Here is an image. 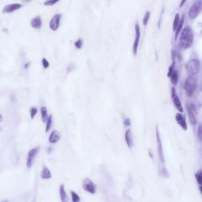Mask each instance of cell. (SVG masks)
I'll list each match as a JSON object with an SVG mask.
<instances>
[{"mask_svg":"<svg viewBox=\"0 0 202 202\" xmlns=\"http://www.w3.org/2000/svg\"><path fill=\"white\" fill-rule=\"evenodd\" d=\"M173 62L172 64L169 66V68H168V73H167V76L168 77H169V76H171L172 72L174 70L175 62V59H173Z\"/></svg>","mask_w":202,"mask_h":202,"instance_id":"obj_29","label":"cell"},{"mask_svg":"<svg viewBox=\"0 0 202 202\" xmlns=\"http://www.w3.org/2000/svg\"><path fill=\"white\" fill-rule=\"evenodd\" d=\"M180 22V15L179 13H177L175 15L174 20L173 22V31H175L176 28L177 27L179 22Z\"/></svg>","mask_w":202,"mask_h":202,"instance_id":"obj_24","label":"cell"},{"mask_svg":"<svg viewBox=\"0 0 202 202\" xmlns=\"http://www.w3.org/2000/svg\"><path fill=\"white\" fill-rule=\"evenodd\" d=\"M60 200L62 202H68V199L66 193L64 185L62 184L60 187Z\"/></svg>","mask_w":202,"mask_h":202,"instance_id":"obj_18","label":"cell"},{"mask_svg":"<svg viewBox=\"0 0 202 202\" xmlns=\"http://www.w3.org/2000/svg\"><path fill=\"white\" fill-rule=\"evenodd\" d=\"M60 138V134L59 131H52L51 134L50 135L49 137V141L51 144H55L56 142H58Z\"/></svg>","mask_w":202,"mask_h":202,"instance_id":"obj_14","label":"cell"},{"mask_svg":"<svg viewBox=\"0 0 202 202\" xmlns=\"http://www.w3.org/2000/svg\"><path fill=\"white\" fill-rule=\"evenodd\" d=\"M186 0H181V1L180 4V7H182L183 6H184V4H185L186 2Z\"/></svg>","mask_w":202,"mask_h":202,"instance_id":"obj_39","label":"cell"},{"mask_svg":"<svg viewBox=\"0 0 202 202\" xmlns=\"http://www.w3.org/2000/svg\"><path fill=\"white\" fill-rule=\"evenodd\" d=\"M82 44H83V42L81 38H79L74 43V45L76 47V48L78 49H80L82 48Z\"/></svg>","mask_w":202,"mask_h":202,"instance_id":"obj_31","label":"cell"},{"mask_svg":"<svg viewBox=\"0 0 202 202\" xmlns=\"http://www.w3.org/2000/svg\"><path fill=\"white\" fill-rule=\"evenodd\" d=\"M194 35L193 32L190 26H186L184 28L180 36V46L184 49L190 48L193 43Z\"/></svg>","mask_w":202,"mask_h":202,"instance_id":"obj_1","label":"cell"},{"mask_svg":"<svg viewBox=\"0 0 202 202\" xmlns=\"http://www.w3.org/2000/svg\"><path fill=\"white\" fill-rule=\"evenodd\" d=\"M82 188L85 191H87L90 194H95L97 190L96 185L89 179H85L82 183Z\"/></svg>","mask_w":202,"mask_h":202,"instance_id":"obj_7","label":"cell"},{"mask_svg":"<svg viewBox=\"0 0 202 202\" xmlns=\"http://www.w3.org/2000/svg\"><path fill=\"white\" fill-rule=\"evenodd\" d=\"M202 10V1L196 0L193 5L191 6L189 11V16L191 20H194L199 16Z\"/></svg>","mask_w":202,"mask_h":202,"instance_id":"obj_4","label":"cell"},{"mask_svg":"<svg viewBox=\"0 0 202 202\" xmlns=\"http://www.w3.org/2000/svg\"><path fill=\"white\" fill-rule=\"evenodd\" d=\"M195 178L199 186L202 185V171L200 170L195 173Z\"/></svg>","mask_w":202,"mask_h":202,"instance_id":"obj_22","label":"cell"},{"mask_svg":"<svg viewBox=\"0 0 202 202\" xmlns=\"http://www.w3.org/2000/svg\"><path fill=\"white\" fill-rule=\"evenodd\" d=\"M22 1H24V2H28V1H30L32 0H22Z\"/></svg>","mask_w":202,"mask_h":202,"instance_id":"obj_45","label":"cell"},{"mask_svg":"<svg viewBox=\"0 0 202 202\" xmlns=\"http://www.w3.org/2000/svg\"><path fill=\"white\" fill-rule=\"evenodd\" d=\"M22 5L18 3H14V4H10L6 5L3 10V13H11L14 11H16L17 10L22 8Z\"/></svg>","mask_w":202,"mask_h":202,"instance_id":"obj_12","label":"cell"},{"mask_svg":"<svg viewBox=\"0 0 202 202\" xmlns=\"http://www.w3.org/2000/svg\"><path fill=\"white\" fill-rule=\"evenodd\" d=\"M148 154H149V156L150 157V158H151V159H153V154L152 153L151 150H149V151Z\"/></svg>","mask_w":202,"mask_h":202,"instance_id":"obj_40","label":"cell"},{"mask_svg":"<svg viewBox=\"0 0 202 202\" xmlns=\"http://www.w3.org/2000/svg\"><path fill=\"white\" fill-rule=\"evenodd\" d=\"M199 190H200V192L202 193V186H199Z\"/></svg>","mask_w":202,"mask_h":202,"instance_id":"obj_44","label":"cell"},{"mask_svg":"<svg viewBox=\"0 0 202 202\" xmlns=\"http://www.w3.org/2000/svg\"><path fill=\"white\" fill-rule=\"evenodd\" d=\"M160 175L166 179H168L169 177V173L167 170L164 167H163L160 170Z\"/></svg>","mask_w":202,"mask_h":202,"instance_id":"obj_26","label":"cell"},{"mask_svg":"<svg viewBox=\"0 0 202 202\" xmlns=\"http://www.w3.org/2000/svg\"><path fill=\"white\" fill-rule=\"evenodd\" d=\"M186 108L189 115V120L192 125L194 126L197 122V111L195 106L191 103H187L186 105Z\"/></svg>","mask_w":202,"mask_h":202,"instance_id":"obj_5","label":"cell"},{"mask_svg":"<svg viewBox=\"0 0 202 202\" xmlns=\"http://www.w3.org/2000/svg\"><path fill=\"white\" fill-rule=\"evenodd\" d=\"M163 12H164V10H163L162 11V13H161V16L160 17V20L158 22V28H160V27H161V20H162V16H163Z\"/></svg>","mask_w":202,"mask_h":202,"instance_id":"obj_38","label":"cell"},{"mask_svg":"<svg viewBox=\"0 0 202 202\" xmlns=\"http://www.w3.org/2000/svg\"><path fill=\"white\" fill-rule=\"evenodd\" d=\"M72 200L73 202H80V197L75 191H71Z\"/></svg>","mask_w":202,"mask_h":202,"instance_id":"obj_25","label":"cell"},{"mask_svg":"<svg viewBox=\"0 0 202 202\" xmlns=\"http://www.w3.org/2000/svg\"><path fill=\"white\" fill-rule=\"evenodd\" d=\"M172 99H173V103L174 104L175 107L176 108V109L179 111V112L180 113L183 112L184 111H183V108L182 105L181 103L180 99L179 98V97L176 95Z\"/></svg>","mask_w":202,"mask_h":202,"instance_id":"obj_16","label":"cell"},{"mask_svg":"<svg viewBox=\"0 0 202 202\" xmlns=\"http://www.w3.org/2000/svg\"><path fill=\"white\" fill-rule=\"evenodd\" d=\"M52 151H53V148H52V147H49L48 148V154H50V153L52 152Z\"/></svg>","mask_w":202,"mask_h":202,"instance_id":"obj_41","label":"cell"},{"mask_svg":"<svg viewBox=\"0 0 202 202\" xmlns=\"http://www.w3.org/2000/svg\"><path fill=\"white\" fill-rule=\"evenodd\" d=\"M74 69H75V65L73 63H71L68 66V67L66 68V71L68 73H71V71H73Z\"/></svg>","mask_w":202,"mask_h":202,"instance_id":"obj_33","label":"cell"},{"mask_svg":"<svg viewBox=\"0 0 202 202\" xmlns=\"http://www.w3.org/2000/svg\"><path fill=\"white\" fill-rule=\"evenodd\" d=\"M39 150H40V147H37L30 150L28 151V157H27V167L28 169L32 167L34 157H36V154L39 153Z\"/></svg>","mask_w":202,"mask_h":202,"instance_id":"obj_8","label":"cell"},{"mask_svg":"<svg viewBox=\"0 0 202 202\" xmlns=\"http://www.w3.org/2000/svg\"><path fill=\"white\" fill-rule=\"evenodd\" d=\"M31 26L35 29H40L42 27V21L41 17L37 16L33 18L31 21Z\"/></svg>","mask_w":202,"mask_h":202,"instance_id":"obj_15","label":"cell"},{"mask_svg":"<svg viewBox=\"0 0 202 202\" xmlns=\"http://www.w3.org/2000/svg\"><path fill=\"white\" fill-rule=\"evenodd\" d=\"M201 67V63L199 60L197 59H192L189 60L186 65V71L189 76L195 77L197 75Z\"/></svg>","mask_w":202,"mask_h":202,"instance_id":"obj_2","label":"cell"},{"mask_svg":"<svg viewBox=\"0 0 202 202\" xmlns=\"http://www.w3.org/2000/svg\"><path fill=\"white\" fill-rule=\"evenodd\" d=\"M184 17H185V15L183 14L182 16V17L181 18V19H180V22H179V24H178L177 27L176 28V30L175 31V40H177V39L179 37V33H180V32L182 30V27H183V24H184Z\"/></svg>","mask_w":202,"mask_h":202,"instance_id":"obj_17","label":"cell"},{"mask_svg":"<svg viewBox=\"0 0 202 202\" xmlns=\"http://www.w3.org/2000/svg\"><path fill=\"white\" fill-rule=\"evenodd\" d=\"M1 202H8V200H2Z\"/></svg>","mask_w":202,"mask_h":202,"instance_id":"obj_46","label":"cell"},{"mask_svg":"<svg viewBox=\"0 0 202 202\" xmlns=\"http://www.w3.org/2000/svg\"><path fill=\"white\" fill-rule=\"evenodd\" d=\"M3 120V116L1 114H0V122H2Z\"/></svg>","mask_w":202,"mask_h":202,"instance_id":"obj_43","label":"cell"},{"mask_svg":"<svg viewBox=\"0 0 202 202\" xmlns=\"http://www.w3.org/2000/svg\"><path fill=\"white\" fill-rule=\"evenodd\" d=\"M41 111V116H42V120L44 123H46L48 118V109L45 106H42L40 109Z\"/></svg>","mask_w":202,"mask_h":202,"instance_id":"obj_21","label":"cell"},{"mask_svg":"<svg viewBox=\"0 0 202 202\" xmlns=\"http://www.w3.org/2000/svg\"><path fill=\"white\" fill-rule=\"evenodd\" d=\"M46 132H48L52 128V115H50L48 116V120L46 121Z\"/></svg>","mask_w":202,"mask_h":202,"instance_id":"obj_23","label":"cell"},{"mask_svg":"<svg viewBox=\"0 0 202 202\" xmlns=\"http://www.w3.org/2000/svg\"><path fill=\"white\" fill-rule=\"evenodd\" d=\"M150 16H151L150 12L147 11L145 12V16H144L143 19V24L144 26H147V25L148 22V21H149V17H150Z\"/></svg>","mask_w":202,"mask_h":202,"instance_id":"obj_27","label":"cell"},{"mask_svg":"<svg viewBox=\"0 0 202 202\" xmlns=\"http://www.w3.org/2000/svg\"><path fill=\"white\" fill-rule=\"evenodd\" d=\"M10 99H11L12 102H14L15 101V96H13V95H11V96H10Z\"/></svg>","mask_w":202,"mask_h":202,"instance_id":"obj_42","label":"cell"},{"mask_svg":"<svg viewBox=\"0 0 202 202\" xmlns=\"http://www.w3.org/2000/svg\"><path fill=\"white\" fill-rule=\"evenodd\" d=\"M156 137L157 141V146H158V152L159 159L161 162L164 164L165 163V157H164V151L163 148V144L161 140V136L159 134L158 126L156 127Z\"/></svg>","mask_w":202,"mask_h":202,"instance_id":"obj_6","label":"cell"},{"mask_svg":"<svg viewBox=\"0 0 202 202\" xmlns=\"http://www.w3.org/2000/svg\"><path fill=\"white\" fill-rule=\"evenodd\" d=\"M30 116H31V119L33 120V118H34V116L36 115V114L38 113V109L36 107H32L30 109Z\"/></svg>","mask_w":202,"mask_h":202,"instance_id":"obj_30","label":"cell"},{"mask_svg":"<svg viewBox=\"0 0 202 202\" xmlns=\"http://www.w3.org/2000/svg\"><path fill=\"white\" fill-rule=\"evenodd\" d=\"M30 65V62H26V63L24 64V68L25 69H28V68L29 67Z\"/></svg>","mask_w":202,"mask_h":202,"instance_id":"obj_37","label":"cell"},{"mask_svg":"<svg viewBox=\"0 0 202 202\" xmlns=\"http://www.w3.org/2000/svg\"><path fill=\"white\" fill-rule=\"evenodd\" d=\"M135 35H136L135 39V42L133 43V53L134 55H137L139 43L140 38H141L140 27L137 23L135 24Z\"/></svg>","mask_w":202,"mask_h":202,"instance_id":"obj_10","label":"cell"},{"mask_svg":"<svg viewBox=\"0 0 202 202\" xmlns=\"http://www.w3.org/2000/svg\"><path fill=\"white\" fill-rule=\"evenodd\" d=\"M1 131V128L0 127V131Z\"/></svg>","mask_w":202,"mask_h":202,"instance_id":"obj_47","label":"cell"},{"mask_svg":"<svg viewBox=\"0 0 202 202\" xmlns=\"http://www.w3.org/2000/svg\"><path fill=\"white\" fill-rule=\"evenodd\" d=\"M125 138L126 142L127 145L129 148H131L133 145V141L132 138V131L130 129H128L125 132Z\"/></svg>","mask_w":202,"mask_h":202,"instance_id":"obj_13","label":"cell"},{"mask_svg":"<svg viewBox=\"0 0 202 202\" xmlns=\"http://www.w3.org/2000/svg\"><path fill=\"white\" fill-rule=\"evenodd\" d=\"M197 86V79L194 76H189L186 78L184 84V88L186 92V95L189 97H191L195 93Z\"/></svg>","mask_w":202,"mask_h":202,"instance_id":"obj_3","label":"cell"},{"mask_svg":"<svg viewBox=\"0 0 202 202\" xmlns=\"http://www.w3.org/2000/svg\"><path fill=\"white\" fill-rule=\"evenodd\" d=\"M169 77L171 79V81L172 82L173 85H176L178 83V82H179V73L176 70L173 71Z\"/></svg>","mask_w":202,"mask_h":202,"instance_id":"obj_20","label":"cell"},{"mask_svg":"<svg viewBox=\"0 0 202 202\" xmlns=\"http://www.w3.org/2000/svg\"><path fill=\"white\" fill-rule=\"evenodd\" d=\"M51 177H52V175L50 170L48 168L44 166L41 173V178L43 179H49Z\"/></svg>","mask_w":202,"mask_h":202,"instance_id":"obj_19","label":"cell"},{"mask_svg":"<svg viewBox=\"0 0 202 202\" xmlns=\"http://www.w3.org/2000/svg\"><path fill=\"white\" fill-rule=\"evenodd\" d=\"M175 119L177 124L180 126L183 130H184V131L187 130L188 126H187V124L186 122V119L183 115H182L181 113H177L175 116Z\"/></svg>","mask_w":202,"mask_h":202,"instance_id":"obj_11","label":"cell"},{"mask_svg":"<svg viewBox=\"0 0 202 202\" xmlns=\"http://www.w3.org/2000/svg\"><path fill=\"white\" fill-rule=\"evenodd\" d=\"M197 136L199 137L200 140H202V126H201V124H199V126H198Z\"/></svg>","mask_w":202,"mask_h":202,"instance_id":"obj_34","label":"cell"},{"mask_svg":"<svg viewBox=\"0 0 202 202\" xmlns=\"http://www.w3.org/2000/svg\"><path fill=\"white\" fill-rule=\"evenodd\" d=\"M60 0H46L44 3V6H52L55 5Z\"/></svg>","mask_w":202,"mask_h":202,"instance_id":"obj_28","label":"cell"},{"mask_svg":"<svg viewBox=\"0 0 202 202\" xmlns=\"http://www.w3.org/2000/svg\"><path fill=\"white\" fill-rule=\"evenodd\" d=\"M61 17L62 15L60 14H56L52 18L49 24V27L52 30L56 31L58 29L60 24Z\"/></svg>","mask_w":202,"mask_h":202,"instance_id":"obj_9","label":"cell"},{"mask_svg":"<svg viewBox=\"0 0 202 202\" xmlns=\"http://www.w3.org/2000/svg\"><path fill=\"white\" fill-rule=\"evenodd\" d=\"M176 95V92H175V89L174 87H172L171 89V97L172 98L175 96Z\"/></svg>","mask_w":202,"mask_h":202,"instance_id":"obj_36","label":"cell"},{"mask_svg":"<svg viewBox=\"0 0 202 202\" xmlns=\"http://www.w3.org/2000/svg\"><path fill=\"white\" fill-rule=\"evenodd\" d=\"M124 125L125 126H129L131 125V121L130 120L129 118H126L125 120H124Z\"/></svg>","mask_w":202,"mask_h":202,"instance_id":"obj_35","label":"cell"},{"mask_svg":"<svg viewBox=\"0 0 202 202\" xmlns=\"http://www.w3.org/2000/svg\"><path fill=\"white\" fill-rule=\"evenodd\" d=\"M42 66L44 67V69H48L49 67V63L48 60H46L45 58H43L42 60Z\"/></svg>","mask_w":202,"mask_h":202,"instance_id":"obj_32","label":"cell"}]
</instances>
